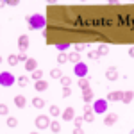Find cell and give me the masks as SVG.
Returning <instances> with one entry per match:
<instances>
[{
    "mask_svg": "<svg viewBox=\"0 0 134 134\" xmlns=\"http://www.w3.org/2000/svg\"><path fill=\"white\" fill-rule=\"evenodd\" d=\"M45 90H48V82L38 81V82H36V91H45Z\"/></svg>",
    "mask_w": 134,
    "mask_h": 134,
    "instance_id": "e0dca14e",
    "label": "cell"
},
{
    "mask_svg": "<svg viewBox=\"0 0 134 134\" xmlns=\"http://www.w3.org/2000/svg\"><path fill=\"white\" fill-rule=\"evenodd\" d=\"M73 118H75V111H73V107H66V109L63 111V120H66V122H73Z\"/></svg>",
    "mask_w": 134,
    "mask_h": 134,
    "instance_id": "9c48e42d",
    "label": "cell"
},
{
    "mask_svg": "<svg viewBox=\"0 0 134 134\" xmlns=\"http://www.w3.org/2000/svg\"><path fill=\"white\" fill-rule=\"evenodd\" d=\"M59 81H61L63 88H70V84H72V79H70V77H66V75H63Z\"/></svg>",
    "mask_w": 134,
    "mask_h": 134,
    "instance_id": "d6986e66",
    "label": "cell"
},
{
    "mask_svg": "<svg viewBox=\"0 0 134 134\" xmlns=\"http://www.w3.org/2000/svg\"><path fill=\"white\" fill-rule=\"evenodd\" d=\"M16 125H18V120H16V118H13V116H11V118H7V127H11V129H13V127H16Z\"/></svg>",
    "mask_w": 134,
    "mask_h": 134,
    "instance_id": "4dcf8cb0",
    "label": "cell"
},
{
    "mask_svg": "<svg viewBox=\"0 0 134 134\" xmlns=\"http://www.w3.org/2000/svg\"><path fill=\"white\" fill-rule=\"evenodd\" d=\"M129 134H134V129H132V131H131V132H129Z\"/></svg>",
    "mask_w": 134,
    "mask_h": 134,
    "instance_id": "60d3db41",
    "label": "cell"
},
{
    "mask_svg": "<svg viewBox=\"0 0 134 134\" xmlns=\"http://www.w3.org/2000/svg\"><path fill=\"white\" fill-rule=\"evenodd\" d=\"M29 27H31V29H43V27H45V16L40 14V13L29 16Z\"/></svg>",
    "mask_w": 134,
    "mask_h": 134,
    "instance_id": "6da1fadb",
    "label": "cell"
},
{
    "mask_svg": "<svg viewBox=\"0 0 134 134\" xmlns=\"http://www.w3.org/2000/svg\"><path fill=\"white\" fill-rule=\"evenodd\" d=\"M68 61H72V63H75V64H79V63H81V54L73 50L72 54H68Z\"/></svg>",
    "mask_w": 134,
    "mask_h": 134,
    "instance_id": "4fadbf2b",
    "label": "cell"
},
{
    "mask_svg": "<svg viewBox=\"0 0 134 134\" xmlns=\"http://www.w3.org/2000/svg\"><path fill=\"white\" fill-rule=\"evenodd\" d=\"M116 122H118V114H116V113H107V114H105V118H104L105 127H113Z\"/></svg>",
    "mask_w": 134,
    "mask_h": 134,
    "instance_id": "8992f818",
    "label": "cell"
},
{
    "mask_svg": "<svg viewBox=\"0 0 134 134\" xmlns=\"http://www.w3.org/2000/svg\"><path fill=\"white\" fill-rule=\"evenodd\" d=\"M73 134H86L82 131V127H73Z\"/></svg>",
    "mask_w": 134,
    "mask_h": 134,
    "instance_id": "8d00e7d4",
    "label": "cell"
},
{
    "mask_svg": "<svg viewBox=\"0 0 134 134\" xmlns=\"http://www.w3.org/2000/svg\"><path fill=\"white\" fill-rule=\"evenodd\" d=\"M105 77H107L109 81H116V79L120 77V73H118V70H116L114 66H111V68L105 70Z\"/></svg>",
    "mask_w": 134,
    "mask_h": 134,
    "instance_id": "ba28073f",
    "label": "cell"
},
{
    "mask_svg": "<svg viewBox=\"0 0 134 134\" xmlns=\"http://www.w3.org/2000/svg\"><path fill=\"white\" fill-rule=\"evenodd\" d=\"M82 122H84V116H75V118H73V125H75V127H81Z\"/></svg>",
    "mask_w": 134,
    "mask_h": 134,
    "instance_id": "4316f807",
    "label": "cell"
},
{
    "mask_svg": "<svg viewBox=\"0 0 134 134\" xmlns=\"http://www.w3.org/2000/svg\"><path fill=\"white\" fill-rule=\"evenodd\" d=\"M50 114L52 116H59V114H61V109H59L57 105H50Z\"/></svg>",
    "mask_w": 134,
    "mask_h": 134,
    "instance_id": "cb8c5ba5",
    "label": "cell"
},
{
    "mask_svg": "<svg viewBox=\"0 0 134 134\" xmlns=\"http://www.w3.org/2000/svg\"><path fill=\"white\" fill-rule=\"evenodd\" d=\"M0 113H2V116H5V114L9 113V107H7L5 104H2V105H0Z\"/></svg>",
    "mask_w": 134,
    "mask_h": 134,
    "instance_id": "d6a6232c",
    "label": "cell"
},
{
    "mask_svg": "<svg viewBox=\"0 0 134 134\" xmlns=\"http://www.w3.org/2000/svg\"><path fill=\"white\" fill-rule=\"evenodd\" d=\"M18 57H20V61H29V57H27V54H25V52H20V55H18Z\"/></svg>",
    "mask_w": 134,
    "mask_h": 134,
    "instance_id": "d590c367",
    "label": "cell"
},
{
    "mask_svg": "<svg viewBox=\"0 0 134 134\" xmlns=\"http://www.w3.org/2000/svg\"><path fill=\"white\" fill-rule=\"evenodd\" d=\"M31 134H40V132H31Z\"/></svg>",
    "mask_w": 134,
    "mask_h": 134,
    "instance_id": "b9f144b4",
    "label": "cell"
},
{
    "mask_svg": "<svg viewBox=\"0 0 134 134\" xmlns=\"http://www.w3.org/2000/svg\"><path fill=\"white\" fill-rule=\"evenodd\" d=\"M0 84H2V88H9L14 84V75L9 72H2L0 73Z\"/></svg>",
    "mask_w": 134,
    "mask_h": 134,
    "instance_id": "7a4b0ae2",
    "label": "cell"
},
{
    "mask_svg": "<svg viewBox=\"0 0 134 134\" xmlns=\"http://www.w3.org/2000/svg\"><path fill=\"white\" fill-rule=\"evenodd\" d=\"M50 131H52V132H55V134H57V132H59V131H61V124L54 120V122H52V124H50Z\"/></svg>",
    "mask_w": 134,
    "mask_h": 134,
    "instance_id": "ffe728a7",
    "label": "cell"
},
{
    "mask_svg": "<svg viewBox=\"0 0 134 134\" xmlns=\"http://www.w3.org/2000/svg\"><path fill=\"white\" fill-rule=\"evenodd\" d=\"M50 77H54V79H61V77H63L61 70H57V68H54V70H50Z\"/></svg>",
    "mask_w": 134,
    "mask_h": 134,
    "instance_id": "603a6c76",
    "label": "cell"
},
{
    "mask_svg": "<svg viewBox=\"0 0 134 134\" xmlns=\"http://www.w3.org/2000/svg\"><path fill=\"white\" fill-rule=\"evenodd\" d=\"M90 111H91V105L86 104V105H84V113H90Z\"/></svg>",
    "mask_w": 134,
    "mask_h": 134,
    "instance_id": "f35d334b",
    "label": "cell"
},
{
    "mask_svg": "<svg viewBox=\"0 0 134 134\" xmlns=\"http://www.w3.org/2000/svg\"><path fill=\"white\" fill-rule=\"evenodd\" d=\"M93 120H95V114H93L91 111H90V113H84V122H90V124H91Z\"/></svg>",
    "mask_w": 134,
    "mask_h": 134,
    "instance_id": "f546056e",
    "label": "cell"
},
{
    "mask_svg": "<svg viewBox=\"0 0 134 134\" xmlns=\"http://www.w3.org/2000/svg\"><path fill=\"white\" fill-rule=\"evenodd\" d=\"M107 109V100L105 98H97L95 100V113H105Z\"/></svg>",
    "mask_w": 134,
    "mask_h": 134,
    "instance_id": "5b68a950",
    "label": "cell"
},
{
    "mask_svg": "<svg viewBox=\"0 0 134 134\" xmlns=\"http://www.w3.org/2000/svg\"><path fill=\"white\" fill-rule=\"evenodd\" d=\"M88 57H90V59H98L100 54H98V50H90L88 52Z\"/></svg>",
    "mask_w": 134,
    "mask_h": 134,
    "instance_id": "f1b7e54d",
    "label": "cell"
},
{
    "mask_svg": "<svg viewBox=\"0 0 134 134\" xmlns=\"http://www.w3.org/2000/svg\"><path fill=\"white\" fill-rule=\"evenodd\" d=\"M129 55H131V57H134V47H131V48H129Z\"/></svg>",
    "mask_w": 134,
    "mask_h": 134,
    "instance_id": "ab89813d",
    "label": "cell"
},
{
    "mask_svg": "<svg viewBox=\"0 0 134 134\" xmlns=\"http://www.w3.org/2000/svg\"><path fill=\"white\" fill-rule=\"evenodd\" d=\"M88 45H84V43H79V45H75V52H82Z\"/></svg>",
    "mask_w": 134,
    "mask_h": 134,
    "instance_id": "836d02e7",
    "label": "cell"
},
{
    "mask_svg": "<svg viewBox=\"0 0 134 134\" xmlns=\"http://www.w3.org/2000/svg\"><path fill=\"white\" fill-rule=\"evenodd\" d=\"M50 124H52V122L48 120L47 114H40V116L36 118V127H38V129H48Z\"/></svg>",
    "mask_w": 134,
    "mask_h": 134,
    "instance_id": "3957f363",
    "label": "cell"
},
{
    "mask_svg": "<svg viewBox=\"0 0 134 134\" xmlns=\"http://www.w3.org/2000/svg\"><path fill=\"white\" fill-rule=\"evenodd\" d=\"M32 77H34V81L38 82V81H41V77H43V72H41V70H36V72H32Z\"/></svg>",
    "mask_w": 134,
    "mask_h": 134,
    "instance_id": "83f0119b",
    "label": "cell"
},
{
    "mask_svg": "<svg viewBox=\"0 0 134 134\" xmlns=\"http://www.w3.org/2000/svg\"><path fill=\"white\" fill-rule=\"evenodd\" d=\"M68 47H70L68 43H57V45H55V48H57V50H59V52H63V50H64V48H68Z\"/></svg>",
    "mask_w": 134,
    "mask_h": 134,
    "instance_id": "1f68e13d",
    "label": "cell"
},
{
    "mask_svg": "<svg viewBox=\"0 0 134 134\" xmlns=\"http://www.w3.org/2000/svg\"><path fill=\"white\" fill-rule=\"evenodd\" d=\"M66 61H68V55H66L64 52H61V54L57 55V63H59V64H63V63H66Z\"/></svg>",
    "mask_w": 134,
    "mask_h": 134,
    "instance_id": "d4e9b609",
    "label": "cell"
},
{
    "mask_svg": "<svg viewBox=\"0 0 134 134\" xmlns=\"http://www.w3.org/2000/svg\"><path fill=\"white\" fill-rule=\"evenodd\" d=\"M18 48H20V52H25L29 48V38H27L25 34L18 38Z\"/></svg>",
    "mask_w": 134,
    "mask_h": 134,
    "instance_id": "52a82bcc",
    "label": "cell"
},
{
    "mask_svg": "<svg viewBox=\"0 0 134 134\" xmlns=\"http://www.w3.org/2000/svg\"><path fill=\"white\" fill-rule=\"evenodd\" d=\"M4 4H7V5H18V2H16V0H5Z\"/></svg>",
    "mask_w": 134,
    "mask_h": 134,
    "instance_id": "74e56055",
    "label": "cell"
},
{
    "mask_svg": "<svg viewBox=\"0 0 134 134\" xmlns=\"http://www.w3.org/2000/svg\"><path fill=\"white\" fill-rule=\"evenodd\" d=\"M14 104H16V107H25V104H27V100H25V97L23 95H16L14 97Z\"/></svg>",
    "mask_w": 134,
    "mask_h": 134,
    "instance_id": "7c38bea8",
    "label": "cell"
},
{
    "mask_svg": "<svg viewBox=\"0 0 134 134\" xmlns=\"http://www.w3.org/2000/svg\"><path fill=\"white\" fill-rule=\"evenodd\" d=\"M73 73H75L77 77L84 79V77L88 75V66H86L84 63H79V64H75V66H73Z\"/></svg>",
    "mask_w": 134,
    "mask_h": 134,
    "instance_id": "277c9868",
    "label": "cell"
},
{
    "mask_svg": "<svg viewBox=\"0 0 134 134\" xmlns=\"http://www.w3.org/2000/svg\"><path fill=\"white\" fill-rule=\"evenodd\" d=\"M32 105L38 107V109H41V107H45V100H43L41 97H34L32 98Z\"/></svg>",
    "mask_w": 134,
    "mask_h": 134,
    "instance_id": "9a60e30c",
    "label": "cell"
},
{
    "mask_svg": "<svg viewBox=\"0 0 134 134\" xmlns=\"http://www.w3.org/2000/svg\"><path fill=\"white\" fill-rule=\"evenodd\" d=\"M25 70H29V72H36V70H38V61L32 59V57H29V61L25 63Z\"/></svg>",
    "mask_w": 134,
    "mask_h": 134,
    "instance_id": "8fae6325",
    "label": "cell"
},
{
    "mask_svg": "<svg viewBox=\"0 0 134 134\" xmlns=\"http://www.w3.org/2000/svg\"><path fill=\"white\" fill-rule=\"evenodd\" d=\"M98 54H100V55H107V54H109V47H107V45H100V47H98Z\"/></svg>",
    "mask_w": 134,
    "mask_h": 134,
    "instance_id": "7402d4cb",
    "label": "cell"
},
{
    "mask_svg": "<svg viewBox=\"0 0 134 134\" xmlns=\"http://www.w3.org/2000/svg\"><path fill=\"white\" fill-rule=\"evenodd\" d=\"M82 100L86 104H90L93 100V91H91V88L90 90H84V93H82Z\"/></svg>",
    "mask_w": 134,
    "mask_h": 134,
    "instance_id": "5bb4252c",
    "label": "cell"
},
{
    "mask_svg": "<svg viewBox=\"0 0 134 134\" xmlns=\"http://www.w3.org/2000/svg\"><path fill=\"white\" fill-rule=\"evenodd\" d=\"M132 98H134V91H124V98H122L124 104H131Z\"/></svg>",
    "mask_w": 134,
    "mask_h": 134,
    "instance_id": "2e32d148",
    "label": "cell"
},
{
    "mask_svg": "<svg viewBox=\"0 0 134 134\" xmlns=\"http://www.w3.org/2000/svg\"><path fill=\"white\" fill-rule=\"evenodd\" d=\"M7 63H9L11 66H16V64L20 63V57H18V55H14V54H11L9 57H7Z\"/></svg>",
    "mask_w": 134,
    "mask_h": 134,
    "instance_id": "ac0fdd59",
    "label": "cell"
},
{
    "mask_svg": "<svg viewBox=\"0 0 134 134\" xmlns=\"http://www.w3.org/2000/svg\"><path fill=\"white\" fill-rule=\"evenodd\" d=\"M122 98H124V91H113L107 95V100H111V102H118Z\"/></svg>",
    "mask_w": 134,
    "mask_h": 134,
    "instance_id": "30bf717a",
    "label": "cell"
},
{
    "mask_svg": "<svg viewBox=\"0 0 134 134\" xmlns=\"http://www.w3.org/2000/svg\"><path fill=\"white\" fill-rule=\"evenodd\" d=\"M18 84H20V86H27V84H29V77L20 75V77H18Z\"/></svg>",
    "mask_w": 134,
    "mask_h": 134,
    "instance_id": "484cf974",
    "label": "cell"
},
{
    "mask_svg": "<svg viewBox=\"0 0 134 134\" xmlns=\"http://www.w3.org/2000/svg\"><path fill=\"white\" fill-rule=\"evenodd\" d=\"M79 86L82 88V91H84V90H90V88H91V86H90V82H88V79H86V77H84V79H79Z\"/></svg>",
    "mask_w": 134,
    "mask_h": 134,
    "instance_id": "44dd1931",
    "label": "cell"
},
{
    "mask_svg": "<svg viewBox=\"0 0 134 134\" xmlns=\"http://www.w3.org/2000/svg\"><path fill=\"white\" fill-rule=\"evenodd\" d=\"M72 95V90L70 88H63V97H70Z\"/></svg>",
    "mask_w": 134,
    "mask_h": 134,
    "instance_id": "e575fe53",
    "label": "cell"
}]
</instances>
